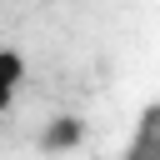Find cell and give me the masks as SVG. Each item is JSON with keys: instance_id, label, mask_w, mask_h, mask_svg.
<instances>
[{"instance_id": "cell-2", "label": "cell", "mask_w": 160, "mask_h": 160, "mask_svg": "<svg viewBox=\"0 0 160 160\" xmlns=\"http://www.w3.org/2000/svg\"><path fill=\"white\" fill-rule=\"evenodd\" d=\"M20 85H25V55L15 45H0V115L15 105Z\"/></svg>"}, {"instance_id": "cell-3", "label": "cell", "mask_w": 160, "mask_h": 160, "mask_svg": "<svg viewBox=\"0 0 160 160\" xmlns=\"http://www.w3.org/2000/svg\"><path fill=\"white\" fill-rule=\"evenodd\" d=\"M125 160H160V125H155V120L140 125V135H135V145H130Z\"/></svg>"}, {"instance_id": "cell-4", "label": "cell", "mask_w": 160, "mask_h": 160, "mask_svg": "<svg viewBox=\"0 0 160 160\" xmlns=\"http://www.w3.org/2000/svg\"><path fill=\"white\" fill-rule=\"evenodd\" d=\"M145 120H155V125H160V105H155V110H150V115H145Z\"/></svg>"}, {"instance_id": "cell-1", "label": "cell", "mask_w": 160, "mask_h": 160, "mask_svg": "<svg viewBox=\"0 0 160 160\" xmlns=\"http://www.w3.org/2000/svg\"><path fill=\"white\" fill-rule=\"evenodd\" d=\"M85 140V125L75 120V115H55L50 125H45V135H40V150L45 155H65V150H75Z\"/></svg>"}]
</instances>
